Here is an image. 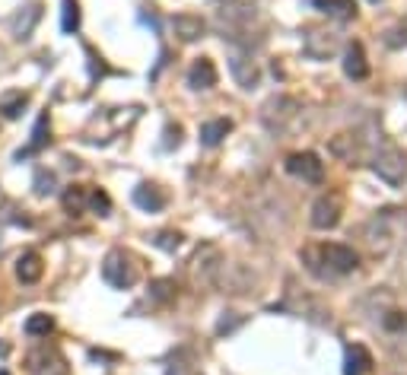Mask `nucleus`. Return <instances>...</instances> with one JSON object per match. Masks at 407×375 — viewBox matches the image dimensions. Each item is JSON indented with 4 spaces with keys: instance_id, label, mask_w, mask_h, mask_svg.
Listing matches in <instances>:
<instances>
[{
    "instance_id": "nucleus-1",
    "label": "nucleus",
    "mask_w": 407,
    "mask_h": 375,
    "mask_svg": "<svg viewBox=\"0 0 407 375\" xmlns=\"http://www.w3.org/2000/svg\"><path fill=\"white\" fill-rule=\"evenodd\" d=\"M302 261L309 270H318V264H324L322 277L324 274H350V270L360 267V258L350 245H340V242H324V245L315 248H306L302 251Z\"/></svg>"
},
{
    "instance_id": "nucleus-2",
    "label": "nucleus",
    "mask_w": 407,
    "mask_h": 375,
    "mask_svg": "<svg viewBox=\"0 0 407 375\" xmlns=\"http://www.w3.org/2000/svg\"><path fill=\"white\" fill-rule=\"evenodd\" d=\"M102 277H106V283L115 286V290H131V286L137 283V277H140V270H137L134 258L115 248V251L106 255V261H102Z\"/></svg>"
},
{
    "instance_id": "nucleus-3",
    "label": "nucleus",
    "mask_w": 407,
    "mask_h": 375,
    "mask_svg": "<svg viewBox=\"0 0 407 375\" xmlns=\"http://www.w3.org/2000/svg\"><path fill=\"white\" fill-rule=\"evenodd\" d=\"M188 274H191V283L194 286H213L219 280V274H223V255H219L213 245H204L201 251L191 258Z\"/></svg>"
},
{
    "instance_id": "nucleus-4",
    "label": "nucleus",
    "mask_w": 407,
    "mask_h": 375,
    "mask_svg": "<svg viewBox=\"0 0 407 375\" xmlns=\"http://www.w3.org/2000/svg\"><path fill=\"white\" fill-rule=\"evenodd\" d=\"M372 172H376L385 185H392V188L404 185V178H407V156L398 150V147H385V150H379L376 159H372Z\"/></svg>"
},
{
    "instance_id": "nucleus-5",
    "label": "nucleus",
    "mask_w": 407,
    "mask_h": 375,
    "mask_svg": "<svg viewBox=\"0 0 407 375\" xmlns=\"http://www.w3.org/2000/svg\"><path fill=\"white\" fill-rule=\"evenodd\" d=\"M26 366H29L32 375H70V366L64 360V353L58 347H35V350L26 353Z\"/></svg>"
},
{
    "instance_id": "nucleus-6",
    "label": "nucleus",
    "mask_w": 407,
    "mask_h": 375,
    "mask_svg": "<svg viewBox=\"0 0 407 375\" xmlns=\"http://www.w3.org/2000/svg\"><path fill=\"white\" fill-rule=\"evenodd\" d=\"M340 51V35L334 29H306L302 35V54L312 60H328Z\"/></svg>"
},
{
    "instance_id": "nucleus-7",
    "label": "nucleus",
    "mask_w": 407,
    "mask_h": 375,
    "mask_svg": "<svg viewBox=\"0 0 407 375\" xmlns=\"http://www.w3.org/2000/svg\"><path fill=\"white\" fill-rule=\"evenodd\" d=\"M340 213H344V194L340 191H328V194H322L315 203H312V226L315 229H322V233H328V229H334V226L340 223Z\"/></svg>"
},
{
    "instance_id": "nucleus-8",
    "label": "nucleus",
    "mask_w": 407,
    "mask_h": 375,
    "mask_svg": "<svg viewBox=\"0 0 407 375\" xmlns=\"http://www.w3.org/2000/svg\"><path fill=\"white\" fill-rule=\"evenodd\" d=\"M296 115H299V102L290 96H274V99H267L261 108V121L271 131H287V124Z\"/></svg>"
},
{
    "instance_id": "nucleus-9",
    "label": "nucleus",
    "mask_w": 407,
    "mask_h": 375,
    "mask_svg": "<svg viewBox=\"0 0 407 375\" xmlns=\"http://www.w3.org/2000/svg\"><path fill=\"white\" fill-rule=\"evenodd\" d=\"M287 172L296 175V178L309 181V185H322L324 178V162L315 156V153H293V156L287 159Z\"/></svg>"
},
{
    "instance_id": "nucleus-10",
    "label": "nucleus",
    "mask_w": 407,
    "mask_h": 375,
    "mask_svg": "<svg viewBox=\"0 0 407 375\" xmlns=\"http://www.w3.org/2000/svg\"><path fill=\"white\" fill-rule=\"evenodd\" d=\"M229 70H233V80L239 83L242 90H251V86H258V80H261L258 64L251 58H245V54H233V58H229Z\"/></svg>"
},
{
    "instance_id": "nucleus-11",
    "label": "nucleus",
    "mask_w": 407,
    "mask_h": 375,
    "mask_svg": "<svg viewBox=\"0 0 407 375\" xmlns=\"http://www.w3.org/2000/svg\"><path fill=\"white\" fill-rule=\"evenodd\" d=\"M217 67H213L210 58H197L188 67V86L191 90H213L217 86Z\"/></svg>"
},
{
    "instance_id": "nucleus-12",
    "label": "nucleus",
    "mask_w": 407,
    "mask_h": 375,
    "mask_svg": "<svg viewBox=\"0 0 407 375\" xmlns=\"http://www.w3.org/2000/svg\"><path fill=\"white\" fill-rule=\"evenodd\" d=\"M166 191L159 185H137L134 188V203L140 207V210H147V213H159L163 207H166Z\"/></svg>"
},
{
    "instance_id": "nucleus-13",
    "label": "nucleus",
    "mask_w": 407,
    "mask_h": 375,
    "mask_svg": "<svg viewBox=\"0 0 407 375\" xmlns=\"http://www.w3.org/2000/svg\"><path fill=\"white\" fill-rule=\"evenodd\" d=\"M344 74L350 80H366L369 76V60H366V51H363L360 42L347 45V51H344Z\"/></svg>"
},
{
    "instance_id": "nucleus-14",
    "label": "nucleus",
    "mask_w": 407,
    "mask_h": 375,
    "mask_svg": "<svg viewBox=\"0 0 407 375\" xmlns=\"http://www.w3.org/2000/svg\"><path fill=\"white\" fill-rule=\"evenodd\" d=\"M45 274V264H42V255L38 251H23L19 261H16V277L23 283H38Z\"/></svg>"
},
{
    "instance_id": "nucleus-15",
    "label": "nucleus",
    "mask_w": 407,
    "mask_h": 375,
    "mask_svg": "<svg viewBox=\"0 0 407 375\" xmlns=\"http://www.w3.org/2000/svg\"><path fill=\"white\" fill-rule=\"evenodd\" d=\"M372 369V353L363 344L347 347V356H344V375H366Z\"/></svg>"
},
{
    "instance_id": "nucleus-16",
    "label": "nucleus",
    "mask_w": 407,
    "mask_h": 375,
    "mask_svg": "<svg viewBox=\"0 0 407 375\" xmlns=\"http://www.w3.org/2000/svg\"><path fill=\"white\" fill-rule=\"evenodd\" d=\"M172 32L181 38V42H197L204 35V19L194 13H178L172 19Z\"/></svg>"
},
{
    "instance_id": "nucleus-17",
    "label": "nucleus",
    "mask_w": 407,
    "mask_h": 375,
    "mask_svg": "<svg viewBox=\"0 0 407 375\" xmlns=\"http://www.w3.org/2000/svg\"><path fill=\"white\" fill-rule=\"evenodd\" d=\"M45 147H48V115H42V118L35 121V128H32L29 147H23V150L16 153V159H29V156H35V153H42Z\"/></svg>"
},
{
    "instance_id": "nucleus-18",
    "label": "nucleus",
    "mask_w": 407,
    "mask_h": 375,
    "mask_svg": "<svg viewBox=\"0 0 407 375\" xmlns=\"http://www.w3.org/2000/svg\"><path fill=\"white\" fill-rule=\"evenodd\" d=\"M229 131H233V121L229 118H213V121H207V124L201 128V143L204 147H219Z\"/></svg>"
},
{
    "instance_id": "nucleus-19",
    "label": "nucleus",
    "mask_w": 407,
    "mask_h": 375,
    "mask_svg": "<svg viewBox=\"0 0 407 375\" xmlns=\"http://www.w3.org/2000/svg\"><path fill=\"white\" fill-rule=\"evenodd\" d=\"M312 7H318L322 13L338 16V19H354L356 16V3L354 0H309Z\"/></svg>"
},
{
    "instance_id": "nucleus-20",
    "label": "nucleus",
    "mask_w": 407,
    "mask_h": 375,
    "mask_svg": "<svg viewBox=\"0 0 407 375\" xmlns=\"http://www.w3.org/2000/svg\"><path fill=\"white\" fill-rule=\"evenodd\" d=\"M86 203H90V188L70 185L67 191H64V210H67V213H83Z\"/></svg>"
},
{
    "instance_id": "nucleus-21",
    "label": "nucleus",
    "mask_w": 407,
    "mask_h": 375,
    "mask_svg": "<svg viewBox=\"0 0 407 375\" xmlns=\"http://www.w3.org/2000/svg\"><path fill=\"white\" fill-rule=\"evenodd\" d=\"M26 106H29V96H26V92H13V96H7L0 102V115L7 121H16V118H23Z\"/></svg>"
},
{
    "instance_id": "nucleus-22",
    "label": "nucleus",
    "mask_w": 407,
    "mask_h": 375,
    "mask_svg": "<svg viewBox=\"0 0 407 375\" xmlns=\"http://www.w3.org/2000/svg\"><path fill=\"white\" fill-rule=\"evenodd\" d=\"M60 29L67 35L80 29V3L76 0H60Z\"/></svg>"
},
{
    "instance_id": "nucleus-23",
    "label": "nucleus",
    "mask_w": 407,
    "mask_h": 375,
    "mask_svg": "<svg viewBox=\"0 0 407 375\" xmlns=\"http://www.w3.org/2000/svg\"><path fill=\"white\" fill-rule=\"evenodd\" d=\"M54 331V318L45 315V312H35V315L26 318V334L29 338H48Z\"/></svg>"
},
{
    "instance_id": "nucleus-24",
    "label": "nucleus",
    "mask_w": 407,
    "mask_h": 375,
    "mask_svg": "<svg viewBox=\"0 0 407 375\" xmlns=\"http://www.w3.org/2000/svg\"><path fill=\"white\" fill-rule=\"evenodd\" d=\"M385 45L388 48H404L407 45V16L398 26H392V29L385 32Z\"/></svg>"
},
{
    "instance_id": "nucleus-25",
    "label": "nucleus",
    "mask_w": 407,
    "mask_h": 375,
    "mask_svg": "<svg viewBox=\"0 0 407 375\" xmlns=\"http://www.w3.org/2000/svg\"><path fill=\"white\" fill-rule=\"evenodd\" d=\"M90 207L99 213V217H108V213H112V197H108L106 191L92 188V191H90Z\"/></svg>"
},
{
    "instance_id": "nucleus-26",
    "label": "nucleus",
    "mask_w": 407,
    "mask_h": 375,
    "mask_svg": "<svg viewBox=\"0 0 407 375\" xmlns=\"http://www.w3.org/2000/svg\"><path fill=\"white\" fill-rule=\"evenodd\" d=\"M35 194L38 197H48V194H54V172H42L35 175Z\"/></svg>"
},
{
    "instance_id": "nucleus-27",
    "label": "nucleus",
    "mask_w": 407,
    "mask_h": 375,
    "mask_svg": "<svg viewBox=\"0 0 407 375\" xmlns=\"http://www.w3.org/2000/svg\"><path fill=\"white\" fill-rule=\"evenodd\" d=\"M153 242H156V248H163V251H175V248L181 245V235L178 233H159Z\"/></svg>"
},
{
    "instance_id": "nucleus-28",
    "label": "nucleus",
    "mask_w": 407,
    "mask_h": 375,
    "mask_svg": "<svg viewBox=\"0 0 407 375\" xmlns=\"http://www.w3.org/2000/svg\"><path fill=\"white\" fill-rule=\"evenodd\" d=\"M0 375H10V372H7V369H0Z\"/></svg>"
}]
</instances>
